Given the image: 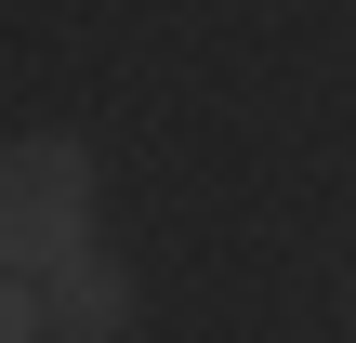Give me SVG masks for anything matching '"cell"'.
Instances as JSON below:
<instances>
[{
  "instance_id": "2",
  "label": "cell",
  "mask_w": 356,
  "mask_h": 343,
  "mask_svg": "<svg viewBox=\"0 0 356 343\" xmlns=\"http://www.w3.org/2000/svg\"><path fill=\"white\" fill-rule=\"evenodd\" d=\"M13 291H40L53 343H119L132 317H145V291H132V264H119V251H92V264H66V278H13Z\"/></svg>"
},
{
  "instance_id": "1",
  "label": "cell",
  "mask_w": 356,
  "mask_h": 343,
  "mask_svg": "<svg viewBox=\"0 0 356 343\" xmlns=\"http://www.w3.org/2000/svg\"><path fill=\"white\" fill-rule=\"evenodd\" d=\"M92 212H106L92 145H79V132H13V159H0V264H13V278L92 264V251H106Z\"/></svg>"
}]
</instances>
